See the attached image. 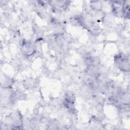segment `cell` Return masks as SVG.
<instances>
[{"mask_svg":"<svg viewBox=\"0 0 130 130\" xmlns=\"http://www.w3.org/2000/svg\"><path fill=\"white\" fill-rule=\"evenodd\" d=\"M115 61L118 68L122 70H129V59L123 54H118L115 56Z\"/></svg>","mask_w":130,"mask_h":130,"instance_id":"obj_1","label":"cell"},{"mask_svg":"<svg viewBox=\"0 0 130 130\" xmlns=\"http://www.w3.org/2000/svg\"><path fill=\"white\" fill-rule=\"evenodd\" d=\"M22 50L23 53L25 55L29 56L31 55L34 51L32 45L29 42H24L22 45Z\"/></svg>","mask_w":130,"mask_h":130,"instance_id":"obj_2","label":"cell"}]
</instances>
